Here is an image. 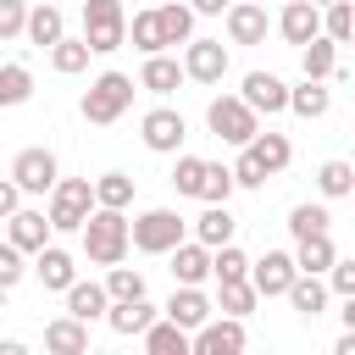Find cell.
<instances>
[{
	"label": "cell",
	"instance_id": "1",
	"mask_svg": "<svg viewBox=\"0 0 355 355\" xmlns=\"http://www.w3.org/2000/svg\"><path fill=\"white\" fill-rule=\"evenodd\" d=\"M128 244H133V222H128L116 205H100V211L83 222V255H89L94 266H116V261L128 255Z\"/></svg>",
	"mask_w": 355,
	"mask_h": 355
},
{
	"label": "cell",
	"instance_id": "2",
	"mask_svg": "<svg viewBox=\"0 0 355 355\" xmlns=\"http://www.w3.org/2000/svg\"><path fill=\"white\" fill-rule=\"evenodd\" d=\"M94 211H100V194H94L89 178H61L50 189V222H55V233H83V222Z\"/></svg>",
	"mask_w": 355,
	"mask_h": 355
},
{
	"label": "cell",
	"instance_id": "3",
	"mask_svg": "<svg viewBox=\"0 0 355 355\" xmlns=\"http://www.w3.org/2000/svg\"><path fill=\"white\" fill-rule=\"evenodd\" d=\"M255 116H261V111H255L244 94H216V100L205 105V122H211V133H216L222 144H239V150H244V144L261 133V122H255Z\"/></svg>",
	"mask_w": 355,
	"mask_h": 355
},
{
	"label": "cell",
	"instance_id": "4",
	"mask_svg": "<svg viewBox=\"0 0 355 355\" xmlns=\"http://www.w3.org/2000/svg\"><path fill=\"white\" fill-rule=\"evenodd\" d=\"M128 105H133V78H128V72H100V78L89 83V94H83V122L111 128Z\"/></svg>",
	"mask_w": 355,
	"mask_h": 355
},
{
	"label": "cell",
	"instance_id": "5",
	"mask_svg": "<svg viewBox=\"0 0 355 355\" xmlns=\"http://www.w3.org/2000/svg\"><path fill=\"white\" fill-rule=\"evenodd\" d=\"M83 39L94 44V55H111L128 44V17L122 0H83Z\"/></svg>",
	"mask_w": 355,
	"mask_h": 355
},
{
	"label": "cell",
	"instance_id": "6",
	"mask_svg": "<svg viewBox=\"0 0 355 355\" xmlns=\"http://www.w3.org/2000/svg\"><path fill=\"white\" fill-rule=\"evenodd\" d=\"M178 244H183V216H178V211L155 205V211L133 216V250H144V255H166V250H178Z\"/></svg>",
	"mask_w": 355,
	"mask_h": 355
},
{
	"label": "cell",
	"instance_id": "7",
	"mask_svg": "<svg viewBox=\"0 0 355 355\" xmlns=\"http://www.w3.org/2000/svg\"><path fill=\"white\" fill-rule=\"evenodd\" d=\"M139 139H144V150H155V155H178V144L189 139V122H183L172 105H155V111L139 122Z\"/></svg>",
	"mask_w": 355,
	"mask_h": 355
},
{
	"label": "cell",
	"instance_id": "8",
	"mask_svg": "<svg viewBox=\"0 0 355 355\" xmlns=\"http://www.w3.org/2000/svg\"><path fill=\"white\" fill-rule=\"evenodd\" d=\"M294 277H300V261H294L288 250H266V255L250 266V283H255L266 300H272V294H288V288H294Z\"/></svg>",
	"mask_w": 355,
	"mask_h": 355
},
{
	"label": "cell",
	"instance_id": "9",
	"mask_svg": "<svg viewBox=\"0 0 355 355\" xmlns=\"http://www.w3.org/2000/svg\"><path fill=\"white\" fill-rule=\"evenodd\" d=\"M183 67H189L194 83H222V78H227V50H222V39H189Z\"/></svg>",
	"mask_w": 355,
	"mask_h": 355
},
{
	"label": "cell",
	"instance_id": "10",
	"mask_svg": "<svg viewBox=\"0 0 355 355\" xmlns=\"http://www.w3.org/2000/svg\"><path fill=\"white\" fill-rule=\"evenodd\" d=\"M11 178L28 189V194H44V189H55L61 178H55V155L50 150H17V161H11Z\"/></svg>",
	"mask_w": 355,
	"mask_h": 355
},
{
	"label": "cell",
	"instance_id": "11",
	"mask_svg": "<svg viewBox=\"0 0 355 355\" xmlns=\"http://www.w3.org/2000/svg\"><path fill=\"white\" fill-rule=\"evenodd\" d=\"M239 349H244V316L222 311V322H205L194 333V355H239Z\"/></svg>",
	"mask_w": 355,
	"mask_h": 355
},
{
	"label": "cell",
	"instance_id": "12",
	"mask_svg": "<svg viewBox=\"0 0 355 355\" xmlns=\"http://www.w3.org/2000/svg\"><path fill=\"white\" fill-rule=\"evenodd\" d=\"M44 349L50 355H89V322L83 316H55V322H44Z\"/></svg>",
	"mask_w": 355,
	"mask_h": 355
},
{
	"label": "cell",
	"instance_id": "13",
	"mask_svg": "<svg viewBox=\"0 0 355 355\" xmlns=\"http://www.w3.org/2000/svg\"><path fill=\"white\" fill-rule=\"evenodd\" d=\"M277 28H283L288 44H311V39L322 33V6H316V0H288L283 17H277Z\"/></svg>",
	"mask_w": 355,
	"mask_h": 355
},
{
	"label": "cell",
	"instance_id": "14",
	"mask_svg": "<svg viewBox=\"0 0 355 355\" xmlns=\"http://www.w3.org/2000/svg\"><path fill=\"white\" fill-rule=\"evenodd\" d=\"M172 277H178V283H205V277H216V255H211V244H205V239L178 244V250H172Z\"/></svg>",
	"mask_w": 355,
	"mask_h": 355
},
{
	"label": "cell",
	"instance_id": "15",
	"mask_svg": "<svg viewBox=\"0 0 355 355\" xmlns=\"http://www.w3.org/2000/svg\"><path fill=\"white\" fill-rule=\"evenodd\" d=\"M166 316H172V322H183L189 333H200V327L211 322V300L200 294V283H178V288H172V300H166Z\"/></svg>",
	"mask_w": 355,
	"mask_h": 355
},
{
	"label": "cell",
	"instance_id": "16",
	"mask_svg": "<svg viewBox=\"0 0 355 355\" xmlns=\"http://www.w3.org/2000/svg\"><path fill=\"white\" fill-rule=\"evenodd\" d=\"M227 39H233V44H261V39H266V11H261V0H233V6H227Z\"/></svg>",
	"mask_w": 355,
	"mask_h": 355
},
{
	"label": "cell",
	"instance_id": "17",
	"mask_svg": "<svg viewBox=\"0 0 355 355\" xmlns=\"http://www.w3.org/2000/svg\"><path fill=\"white\" fill-rule=\"evenodd\" d=\"M288 94H294V89H288L277 72H250V78H244V100H250L255 111H266V116H272V111H288Z\"/></svg>",
	"mask_w": 355,
	"mask_h": 355
},
{
	"label": "cell",
	"instance_id": "18",
	"mask_svg": "<svg viewBox=\"0 0 355 355\" xmlns=\"http://www.w3.org/2000/svg\"><path fill=\"white\" fill-rule=\"evenodd\" d=\"M55 233V222H50V211H17V216H6V239L11 244H22V250H44V239Z\"/></svg>",
	"mask_w": 355,
	"mask_h": 355
},
{
	"label": "cell",
	"instance_id": "19",
	"mask_svg": "<svg viewBox=\"0 0 355 355\" xmlns=\"http://www.w3.org/2000/svg\"><path fill=\"white\" fill-rule=\"evenodd\" d=\"M105 322H111V333H122V338H144L150 322H155V305H150V300H111Z\"/></svg>",
	"mask_w": 355,
	"mask_h": 355
},
{
	"label": "cell",
	"instance_id": "20",
	"mask_svg": "<svg viewBox=\"0 0 355 355\" xmlns=\"http://www.w3.org/2000/svg\"><path fill=\"white\" fill-rule=\"evenodd\" d=\"M183 78H189V67H178L172 55H161V50H155V55H144V72H139V89H150V94H172V89L183 83Z\"/></svg>",
	"mask_w": 355,
	"mask_h": 355
},
{
	"label": "cell",
	"instance_id": "21",
	"mask_svg": "<svg viewBox=\"0 0 355 355\" xmlns=\"http://www.w3.org/2000/svg\"><path fill=\"white\" fill-rule=\"evenodd\" d=\"M288 305H294L300 316H311V322H316V316L327 311V283H322V272H300V277H294V288H288Z\"/></svg>",
	"mask_w": 355,
	"mask_h": 355
},
{
	"label": "cell",
	"instance_id": "22",
	"mask_svg": "<svg viewBox=\"0 0 355 355\" xmlns=\"http://www.w3.org/2000/svg\"><path fill=\"white\" fill-rule=\"evenodd\" d=\"M144 349H150V355H189V349H194V338H189V327H183V322H172V316H166V322H150Z\"/></svg>",
	"mask_w": 355,
	"mask_h": 355
},
{
	"label": "cell",
	"instance_id": "23",
	"mask_svg": "<svg viewBox=\"0 0 355 355\" xmlns=\"http://www.w3.org/2000/svg\"><path fill=\"white\" fill-rule=\"evenodd\" d=\"M300 67H305V78H333L338 72V39L316 33L311 44H300Z\"/></svg>",
	"mask_w": 355,
	"mask_h": 355
},
{
	"label": "cell",
	"instance_id": "24",
	"mask_svg": "<svg viewBox=\"0 0 355 355\" xmlns=\"http://www.w3.org/2000/svg\"><path fill=\"white\" fill-rule=\"evenodd\" d=\"M33 272H39V283H44V288H61V294L78 283V277H72V255H67V250H55V244H44V250H39Z\"/></svg>",
	"mask_w": 355,
	"mask_h": 355
},
{
	"label": "cell",
	"instance_id": "25",
	"mask_svg": "<svg viewBox=\"0 0 355 355\" xmlns=\"http://www.w3.org/2000/svg\"><path fill=\"white\" fill-rule=\"evenodd\" d=\"M67 311L83 316V322H94V316L111 311V288H105V283H72V288H67Z\"/></svg>",
	"mask_w": 355,
	"mask_h": 355
},
{
	"label": "cell",
	"instance_id": "26",
	"mask_svg": "<svg viewBox=\"0 0 355 355\" xmlns=\"http://www.w3.org/2000/svg\"><path fill=\"white\" fill-rule=\"evenodd\" d=\"M28 39L44 50V44H61L67 39V17H61V6H33V17H28Z\"/></svg>",
	"mask_w": 355,
	"mask_h": 355
},
{
	"label": "cell",
	"instance_id": "27",
	"mask_svg": "<svg viewBox=\"0 0 355 355\" xmlns=\"http://www.w3.org/2000/svg\"><path fill=\"white\" fill-rule=\"evenodd\" d=\"M250 150H255V161H261L272 178H277V172L294 161V144H288L283 133H255V139H250Z\"/></svg>",
	"mask_w": 355,
	"mask_h": 355
},
{
	"label": "cell",
	"instance_id": "28",
	"mask_svg": "<svg viewBox=\"0 0 355 355\" xmlns=\"http://www.w3.org/2000/svg\"><path fill=\"white\" fill-rule=\"evenodd\" d=\"M233 216H227V205H205V216L194 222V239H205L211 250H222V244H233Z\"/></svg>",
	"mask_w": 355,
	"mask_h": 355
},
{
	"label": "cell",
	"instance_id": "29",
	"mask_svg": "<svg viewBox=\"0 0 355 355\" xmlns=\"http://www.w3.org/2000/svg\"><path fill=\"white\" fill-rule=\"evenodd\" d=\"M294 261H300V272H333L338 250H333V239H327V233H316V239H300Z\"/></svg>",
	"mask_w": 355,
	"mask_h": 355
},
{
	"label": "cell",
	"instance_id": "30",
	"mask_svg": "<svg viewBox=\"0 0 355 355\" xmlns=\"http://www.w3.org/2000/svg\"><path fill=\"white\" fill-rule=\"evenodd\" d=\"M255 300H261V288H255L250 277H233V283H222L216 311H227V316H250V311H255Z\"/></svg>",
	"mask_w": 355,
	"mask_h": 355
},
{
	"label": "cell",
	"instance_id": "31",
	"mask_svg": "<svg viewBox=\"0 0 355 355\" xmlns=\"http://www.w3.org/2000/svg\"><path fill=\"white\" fill-rule=\"evenodd\" d=\"M322 33L338 44H355V0H333L322 6Z\"/></svg>",
	"mask_w": 355,
	"mask_h": 355
},
{
	"label": "cell",
	"instance_id": "32",
	"mask_svg": "<svg viewBox=\"0 0 355 355\" xmlns=\"http://www.w3.org/2000/svg\"><path fill=\"white\" fill-rule=\"evenodd\" d=\"M128 39H133L144 55L166 50V28H161V11H139V17H133V28H128Z\"/></svg>",
	"mask_w": 355,
	"mask_h": 355
},
{
	"label": "cell",
	"instance_id": "33",
	"mask_svg": "<svg viewBox=\"0 0 355 355\" xmlns=\"http://www.w3.org/2000/svg\"><path fill=\"white\" fill-rule=\"evenodd\" d=\"M288 111H300L305 122H316V116H327V89H322V78H305L294 94H288Z\"/></svg>",
	"mask_w": 355,
	"mask_h": 355
},
{
	"label": "cell",
	"instance_id": "34",
	"mask_svg": "<svg viewBox=\"0 0 355 355\" xmlns=\"http://www.w3.org/2000/svg\"><path fill=\"white\" fill-rule=\"evenodd\" d=\"M316 189H322L327 200L355 194V166H349V161H322V166H316Z\"/></svg>",
	"mask_w": 355,
	"mask_h": 355
},
{
	"label": "cell",
	"instance_id": "35",
	"mask_svg": "<svg viewBox=\"0 0 355 355\" xmlns=\"http://www.w3.org/2000/svg\"><path fill=\"white\" fill-rule=\"evenodd\" d=\"M194 17H200V11H194V6H178V0H172V6H161L166 44H189V39H194Z\"/></svg>",
	"mask_w": 355,
	"mask_h": 355
},
{
	"label": "cell",
	"instance_id": "36",
	"mask_svg": "<svg viewBox=\"0 0 355 355\" xmlns=\"http://www.w3.org/2000/svg\"><path fill=\"white\" fill-rule=\"evenodd\" d=\"M89 55H94V44L89 39H61V44H50V61H55V72H83L89 67Z\"/></svg>",
	"mask_w": 355,
	"mask_h": 355
},
{
	"label": "cell",
	"instance_id": "37",
	"mask_svg": "<svg viewBox=\"0 0 355 355\" xmlns=\"http://www.w3.org/2000/svg\"><path fill=\"white\" fill-rule=\"evenodd\" d=\"M28 94H33L28 67H22V61H6V67H0V105H22Z\"/></svg>",
	"mask_w": 355,
	"mask_h": 355
},
{
	"label": "cell",
	"instance_id": "38",
	"mask_svg": "<svg viewBox=\"0 0 355 355\" xmlns=\"http://www.w3.org/2000/svg\"><path fill=\"white\" fill-rule=\"evenodd\" d=\"M205 166H211V161H200V155H178V166H172V189L200 200V189H205Z\"/></svg>",
	"mask_w": 355,
	"mask_h": 355
},
{
	"label": "cell",
	"instance_id": "39",
	"mask_svg": "<svg viewBox=\"0 0 355 355\" xmlns=\"http://www.w3.org/2000/svg\"><path fill=\"white\" fill-rule=\"evenodd\" d=\"M233 189H239L233 166L211 161V166H205V189H200V200H205V205H227V194H233Z\"/></svg>",
	"mask_w": 355,
	"mask_h": 355
},
{
	"label": "cell",
	"instance_id": "40",
	"mask_svg": "<svg viewBox=\"0 0 355 355\" xmlns=\"http://www.w3.org/2000/svg\"><path fill=\"white\" fill-rule=\"evenodd\" d=\"M327 222H333L327 205H294L288 211V233L294 239H316V233H327Z\"/></svg>",
	"mask_w": 355,
	"mask_h": 355
},
{
	"label": "cell",
	"instance_id": "41",
	"mask_svg": "<svg viewBox=\"0 0 355 355\" xmlns=\"http://www.w3.org/2000/svg\"><path fill=\"white\" fill-rule=\"evenodd\" d=\"M94 194H100V205L128 211V200H133V178H128V172H105V178L94 183Z\"/></svg>",
	"mask_w": 355,
	"mask_h": 355
},
{
	"label": "cell",
	"instance_id": "42",
	"mask_svg": "<svg viewBox=\"0 0 355 355\" xmlns=\"http://www.w3.org/2000/svg\"><path fill=\"white\" fill-rule=\"evenodd\" d=\"M105 288H111V300H144V272L111 266V272H105Z\"/></svg>",
	"mask_w": 355,
	"mask_h": 355
},
{
	"label": "cell",
	"instance_id": "43",
	"mask_svg": "<svg viewBox=\"0 0 355 355\" xmlns=\"http://www.w3.org/2000/svg\"><path fill=\"white\" fill-rule=\"evenodd\" d=\"M250 266H255V261H250V255H244L239 244H222V250H216V283H233V277H250Z\"/></svg>",
	"mask_w": 355,
	"mask_h": 355
},
{
	"label": "cell",
	"instance_id": "44",
	"mask_svg": "<svg viewBox=\"0 0 355 355\" xmlns=\"http://www.w3.org/2000/svg\"><path fill=\"white\" fill-rule=\"evenodd\" d=\"M28 0H0V39H22L28 33Z\"/></svg>",
	"mask_w": 355,
	"mask_h": 355
},
{
	"label": "cell",
	"instance_id": "45",
	"mask_svg": "<svg viewBox=\"0 0 355 355\" xmlns=\"http://www.w3.org/2000/svg\"><path fill=\"white\" fill-rule=\"evenodd\" d=\"M233 178H239V189H261V183H266V178H272V172H266V166H261V161H255V150H250V144H244V155H239V161H233Z\"/></svg>",
	"mask_w": 355,
	"mask_h": 355
},
{
	"label": "cell",
	"instance_id": "46",
	"mask_svg": "<svg viewBox=\"0 0 355 355\" xmlns=\"http://www.w3.org/2000/svg\"><path fill=\"white\" fill-rule=\"evenodd\" d=\"M17 277H22V244H0V288H17Z\"/></svg>",
	"mask_w": 355,
	"mask_h": 355
},
{
	"label": "cell",
	"instance_id": "47",
	"mask_svg": "<svg viewBox=\"0 0 355 355\" xmlns=\"http://www.w3.org/2000/svg\"><path fill=\"white\" fill-rule=\"evenodd\" d=\"M327 283H333V288H338V294L349 300V294H355V255H349V261H333V272H327Z\"/></svg>",
	"mask_w": 355,
	"mask_h": 355
},
{
	"label": "cell",
	"instance_id": "48",
	"mask_svg": "<svg viewBox=\"0 0 355 355\" xmlns=\"http://www.w3.org/2000/svg\"><path fill=\"white\" fill-rule=\"evenodd\" d=\"M22 194H28V189H22L17 178H6V183H0V216H17V211H22Z\"/></svg>",
	"mask_w": 355,
	"mask_h": 355
},
{
	"label": "cell",
	"instance_id": "49",
	"mask_svg": "<svg viewBox=\"0 0 355 355\" xmlns=\"http://www.w3.org/2000/svg\"><path fill=\"white\" fill-rule=\"evenodd\" d=\"M200 17H222V6H233V0H189Z\"/></svg>",
	"mask_w": 355,
	"mask_h": 355
},
{
	"label": "cell",
	"instance_id": "50",
	"mask_svg": "<svg viewBox=\"0 0 355 355\" xmlns=\"http://www.w3.org/2000/svg\"><path fill=\"white\" fill-rule=\"evenodd\" d=\"M344 327H355V294L344 300Z\"/></svg>",
	"mask_w": 355,
	"mask_h": 355
},
{
	"label": "cell",
	"instance_id": "51",
	"mask_svg": "<svg viewBox=\"0 0 355 355\" xmlns=\"http://www.w3.org/2000/svg\"><path fill=\"white\" fill-rule=\"evenodd\" d=\"M316 6H333V0H316Z\"/></svg>",
	"mask_w": 355,
	"mask_h": 355
}]
</instances>
